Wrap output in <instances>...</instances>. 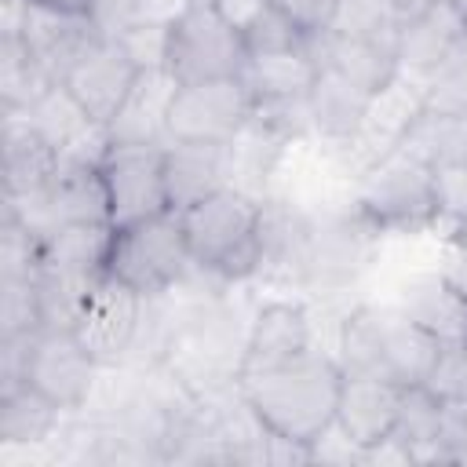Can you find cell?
<instances>
[{"mask_svg":"<svg viewBox=\"0 0 467 467\" xmlns=\"http://www.w3.org/2000/svg\"><path fill=\"white\" fill-rule=\"evenodd\" d=\"M248 412L285 445L314 449L336 423L343 368L321 350H306L277 368L234 379ZM314 456V452H310Z\"/></svg>","mask_w":467,"mask_h":467,"instance_id":"obj_1","label":"cell"},{"mask_svg":"<svg viewBox=\"0 0 467 467\" xmlns=\"http://www.w3.org/2000/svg\"><path fill=\"white\" fill-rule=\"evenodd\" d=\"M438 339L423 332L401 306H365L343 328L339 368L343 376H379L398 387H420L434 365Z\"/></svg>","mask_w":467,"mask_h":467,"instance_id":"obj_2","label":"cell"},{"mask_svg":"<svg viewBox=\"0 0 467 467\" xmlns=\"http://www.w3.org/2000/svg\"><path fill=\"white\" fill-rule=\"evenodd\" d=\"M179 219L197 266L223 277H248L263 266V208L252 201V193L223 186L212 197L179 212Z\"/></svg>","mask_w":467,"mask_h":467,"instance_id":"obj_3","label":"cell"},{"mask_svg":"<svg viewBox=\"0 0 467 467\" xmlns=\"http://www.w3.org/2000/svg\"><path fill=\"white\" fill-rule=\"evenodd\" d=\"M248 62L244 36L215 11L212 0L179 4L168 18V44H164V69L179 84L241 77Z\"/></svg>","mask_w":467,"mask_h":467,"instance_id":"obj_4","label":"cell"},{"mask_svg":"<svg viewBox=\"0 0 467 467\" xmlns=\"http://www.w3.org/2000/svg\"><path fill=\"white\" fill-rule=\"evenodd\" d=\"M190 263L193 255H190L179 212H161L153 219L113 230L109 252H106V274L131 285L142 299L171 288Z\"/></svg>","mask_w":467,"mask_h":467,"instance_id":"obj_5","label":"cell"},{"mask_svg":"<svg viewBox=\"0 0 467 467\" xmlns=\"http://www.w3.org/2000/svg\"><path fill=\"white\" fill-rule=\"evenodd\" d=\"M358 215L379 230H412L438 219V182L434 168L409 157L405 150H390L365 168L358 190Z\"/></svg>","mask_w":467,"mask_h":467,"instance_id":"obj_6","label":"cell"},{"mask_svg":"<svg viewBox=\"0 0 467 467\" xmlns=\"http://www.w3.org/2000/svg\"><path fill=\"white\" fill-rule=\"evenodd\" d=\"M255 117V99L241 77L179 84L168 109L171 142H234Z\"/></svg>","mask_w":467,"mask_h":467,"instance_id":"obj_7","label":"cell"},{"mask_svg":"<svg viewBox=\"0 0 467 467\" xmlns=\"http://www.w3.org/2000/svg\"><path fill=\"white\" fill-rule=\"evenodd\" d=\"M99 175L109 193V226H131L168 208L164 146H109L99 161Z\"/></svg>","mask_w":467,"mask_h":467,"instance_id":"obj_8","label":"cell"},{"mask_svg":"<svg viewBox=\"0 0 467 467\" xmlns=\"http://www.w3.org/2000/svg\"><path fill=\"white\" fill-rule=\"evenodd\" d=\"M139 62L124 51V44H117L113 36H99L62 77V88L69 91V99L88 113L91 124L109 128V120L117 117V109L124 106L128 91L139 80Z\"/></svg>","mask_w":467,"mask_h":467,"instance_id":"obj_9","label":"cell"},{"mask_svg":"<svg viewBox=\"0 0 467 467\" xmlns=\"http://www.w3.org/2000/svg\"><path fill=\"white\" fill-rule=\"evenodd\" d=\"M139 321H142V296L120 277L102 270L88 292V303L73 325V336L99 365H113L117 358L128 354L139 332Z\"/></svg>","mask_w":467,"mask_h":467,"instance_id":"obj_10","label":"cell"},{"mask_svg":"<svg viewBox=\"0 0 467 467\" xmlns=\"http://www.w3.org/2000/svg\"><path fill=\"white\" fill-rule=\"evenodd\" d=\"M95 368L99 361L80 347V339L69 328H40L29 343L26 383L66 412L84 405L95 383Z\"/></svg>","mask_w":467,"mask_h":467,"instance_id":"obj_11","label":"cell"},{"mask_svg":"<svg viewBox=\"0 0 467 467\" xmlns=\"http://www.w3.org/2000/svg\"><path fill=\"white\" fill-rule=\"evenodd\" d=\"M22 44L33 51V58L47 69V77L55 84H62V77L69 73V66L102 36L95 18L88 11H58L47 4H33L26 0V15H22Z\"/></svg>","mask_w":467,"mask_h":467,"instance_id":"obj_12","label":"cell"},{"mask_svg":"<svg viewBox=\"0 0 467 467\" xmlns=\"http://www.w3.org/2000/svg\"><path fill=\"white\" fill-rule=\"evenodd\" d=\"M405 387L379 379V376H343L339 409H336V431L347 445L368 452L383 445L394 434L398 412H401Z\"/></svg>","mask_w":467,"mask_h":467,"instance_id":"obj_13","label":"cell"},{"mask_svg":"<svg viewBox=\"0 0 467 467\" xmlns=\"http://www.w3.org/2000/svg\"><path fill=\"white\" fill-rule=\"evenodd\" d=\"M241 80L248 84L259 113L306 109V95L317 80V58L310 44L285 51H255L244 62Z\"/></svg>","mask_w":467,"mask_h":467,"instance_id":"obj_14","label":"cell"},{"mask_svg":"<svg viewBox=\"0 0 467 467\" xmlns=\"http://www.w3.org/2000/svg\"><path fill=\"white\" fill-rule=\"evenodd\" d=\"M4 197L7 201H40L55 175L62 171V153L58 146L36 131L26 117L18 113H4Z\"/></svg>","mask_w":467,"mask_h":467,"instance_id":"obj_15","label":"cell"},{"mask_svg":"<svg viewBox=\"0 0 467 467\" xmlns=\"http://www.w3.org/2000/svg\"><path fill=\"white\" fill-rule=\"evenodd\" d=\"M175 88H179V80L164 66L142 69L135 88L128 91L124 106L117 109V117L106 128L109 146H168L171 142L168 109H171Z\"/></svg>","mask_w":467,"mask_h":467,"instance_id":"obj_16","label":"cell"},{"mask_svg":"<svg viewBox=\"0 0 467 467\" xmlns=\"http://www.w3.org/2000/svg\"><path fill=\"white\" fill-rule=\"evenodd\" d=\"M310 350V321L306 310L299 303H266L244 339L241 361H237V376H252V372H266L277 368L299 354Z\"/></svg>","mask_w":467,"mask_h":467,"instance_id":"obj_17","label":"cell"},{"mask_svg":"<svg viewBox=\"0 0 467 467\" xmlns=\"http://www.w3.org/2000/svg\"><path fill=\"white\" fill-rule=\"evenodd\" d=\"M230 142H168L164 146V186L168 208L186 212L190 204L230 186Z\"/></svg>","mask_w":467,"mask_h":467,"instance_id":"obj_18","label":"cell"},{"mask_svg":"<svg viewBox=\"0 0 467 467\" xmlns=\"http://www.w3.org/2000/svg\"><path fill=\"white\" fill-rule=\"evenodd\" d=\"M423 84L398 73L387 88H379L372 99H368V109H365V120L358 128V135L350 139L354 146L365 150V168L372 161H379L383 153L398 150V142L405 139V131L412 128V120L423 113Z\"/></svg>","mask_w":467,"mask_h":467,"instance_id":"obj_19","label":"cell"},{"mask_svg":"<svg viewBox=\"0 0 467 467\" xmlns=\"http://www.w3.org/2000/svg\"><path fill=\"white\" fill-rule=\"evenodd\" d=\"M467 36V22L449 0H434L398 33V69L412 80H423L445 55Z\"/></svg>","mask_w":467,"mask_h":467,"instance_id":"obj_20","label":"cell"},{"mask_svg":"<svg viewBox=\"0 0 467 467\" xmlns=\"http://www.w3.org/2000/svg\"><path fill=\"white\" fill-rule=\"evenodd\" d=\"M306 44H310L317 66L343 73L347 80H354L368 95H376L379 88H387L401 73L398 51L390 44H379V40H361V36H343V33L325 29L321 36H310Z\"/></svg>","mask_w":467,"mask_h":467,"instance_id":"obj_21","label":"cell"},{"mask_svg":"<svg viewBox=\"0 0 467 467\" xmlns=\"http://www.w3.org/2000/svg\"><path fill=\"white\" fill-rule=\"evenodd\" d=\"M368 91L358 88L354 80H347L343 73L317 66V80L306 95V120L317 135L336 139V142H350L365 120L368 109Z\"/></svg>","mask_w":467,"mask_h":467,"instance_id":"obj_22","label":"cell"},{"mask_svg":"<svg viewBox=\"0 0 467 467\" xmlns=\"http://www.w3.org/2000/svg\"><path fill=\"white\" fill-rule=\"evenodd\" d=\"M401 310L438 343H467V296L445 274L416 277L405 288Z\"/></svg>","mask_w":467,"mask_h":467,"instance_id":"obj_23","label":"cell"},{"mask_svg":"<svg viewBox=\"0 0 467 467\" xmlns=\"http://www.w3.org/2000/svg\"><path fill=\"white\" fill-rule=\"evenodd\" d=\"M398 150H405L409 157L423 161L427 168H445L467 157V113H438V109H423L412 128L405 131V139L398 142Z\"/></svg>","mask_w":467,"mask_h":467,"instance_id":"obj_24","label":"cell"},{"mask_svg":"<svg viewBox=\"0 0 467 467\" xmlns=\"http://www.w3.org/2000/svg\"><path fill=\"white\" fill-rule=\"evenodd\" d=\"M51 88H55V80L33 58V51L22 44V36H0V99H4V113L33 109Z\"/></svg>","mask_w":467,"mask_h":467,"instance_id":"obj_25","label":"cell"},{"mask_svg":"<svg viewBox=\"0 0 467 467\" xmlns=\"http://www.w3.org/2000/svg\"><path fill=\"white\" fill-rule=\"evenodd\" d=\"M58 405L47 401L40 390L22 383L11 394H0V441L4 445H33L51 434L58 423Z\"/></svg>","mask_w":467,"mask_h":467,"instance_id":"obj_26","label":"cell"},{"mask_svg":"<svg viewBox=\"0 0 467 467\" xmlns=\"http://www.w3.org/2000/svg\"><path fill=\"white\" fill-rule=\"evenodd\" d=\"M95 277L99 274H73V270L40 266V325L44 328H69L73 332Z\"/></svg>","mask_w":467,"mask_h":467,"instance_id":"obj_27","label":"cell"},{"mask_svg":"<svg viewBox=\"0 0 467 467\" xmlns=\"http://www.w3.org/2000/svg\"><path fill=\"white\" fill-rule=\"evenodd\" d=\"M328 29L343 36L379 40L398 51V33H401L398 4L394 0H336V15Z\"/></svg>","mask_w":467,"mask_h":467,"instance_id":"obj_28","label":"cell"},{"mask_svg":"<svg viewBox=\"0 0 467 467\" xmlns=\"http://www.w3.org/2000/svg\"><path fill=\"white\" fill-rule=\"evenodd\" d=\"M423 106L438 113H467V36L423 80Z\"/></svg>","mask_w":467,"mask_h":467,"instance_id":"obj_29","label":"cell"},{"mask_svg":"<svg viewBox=\"0 0 467 467\" xmlns=\"http://www.w3.org/2000/svg\"><path fill=\"white\" fill-rule=\"evenodd\" d=\"M40 325V274L0 277V336L36 332Z\"/></svg>","mask_w":467,"mask_h":467,"instance_id":"obj_30","label":"cell"},{"mask_svg":"<svg viewBox=\"0 0 467 467\" xmlns=\"http://www.w3.org/2000/svg\"><path fill=\"white\" fill-rule=\"evenodd\" d=\"M423 387L445 405L467 401V343H441L434 365L423 376Z\"/></svg>","mask_w":467,"mask_h":467,"instance_id":"obj_31","label":"cell"},{"mask_svg":"<svg viewBox=\"0 0 467 467\" xmlns=\"http://www.w3.org/2000/svg\"><path fill=\"white\" fill-rule=\"evenodd\" d=\"M168 0H91L88 15L95 18L99 33L102 36H120L124 29L139 26V22H150V18H161L153 7H161ZM171 18V15H168Z\"/></svg>","mask_w":467,"mask_h":467,"instance_id":"obj_32","label":"cell"},{"mask_svg":"<svg viewBox=\"0 0 467 467\" xmlns=\"http://www.w3.org/2000/svg\"><path fill=\"white\" fill-rule=\"evenodd\" d=\"M310 36H303L277 7H270L248 33H244V44H248V55L255 51H285V47H303Z\"/></svg>","mask_w":467,"mask_h":467,"instance_id":"obj_33","label":"cell"},{"mask_svg":"<svg viewBox=\"0 0 467 467\" xmlns=\"http://www.w3.org/2000/svg\"><path fill=\"white\" fill-rule=\"evenodd\" d=\"M438 182V212L460 226H467V157L434 171Z\"/></svg>","mask_w":467,"mask_h":467,"instance_id":"obj_34","label":"cell"},{"mask_svg":"<svg viewBox=\"0 0 467 467\" xmlns=\"http://www.w3.org/2000/svg\"><path fill=\"white\" fill-rule=\"evenodd\" d=\"M303 36H321L332 26L336 0H270Z\"/></svg>","mask_w":467,"mask_h":467,"instance_id":"obj_35","label":"cell"},{"mask_svg":"<svg viewBox=\"0 0 467 467\" xmlns=\"http://www.w3.org/2000/svg\"><path fill=\"white\" fill-rule=\"evenodd\" d=\"M212 4H215V11H219L241 36H244V33L270 11V7H274L270 0H212Z\"/></svg>","mask_w":467,"mask_h":467,"instance_id":"obj_36","label":"cell"},{"mask_svg":"<svg viewBox=\"0 0 467 467\" xmlns=\"http://www.w3.org/2000/svg\"><path fill=\"white\" fill-rule=\"evenodd\" d=\"M441 274H445V277H449V281L467 296V244H460V248L449 255V266H445Z\"/></svg>","mask_w":467,"mask_h":467,"instance_id":"obj_37","label":"cell"},{"mask_svg":"<svg viewBox=\"0 0 467 467\" xmlns=\"http://www.w3.org/2000/svg\"><path fill=\"white\" fill-rule=\"evenodd\" d=\"M33 4H47V7H58V11H88L91 0H33Z\"/></svg>","mask_w":467,"mask_h":467,"instance_id":"obj_38","label":"cell"},{"mask_svg":"<svg viewBox=\"0 0 467 467\" xmlns=\"http://www.w3.org/2000/svg\"><path fill=\"white\" fill-rule=\"evenodd\" d=\"M449 4H452V7H456V11H460V18H463V22H467V0H449Z\"/></svg>","mask_w":467,"mask_h":467,"instance_id":"obj_39","label":"cell"},{"mask_svg":"<svg viewBox=\"0 0 467 467\" xmlns=\"http://www.w3.org/2000/svg\"><path fill=\"white\" fill-rule=\"evenodd\" d=\"M168 4H190V0H168Z\"/></svg>","mask_w":467,"mask_h":467,"instance_id":"obj_40","label":"cell"}]
</instances>
